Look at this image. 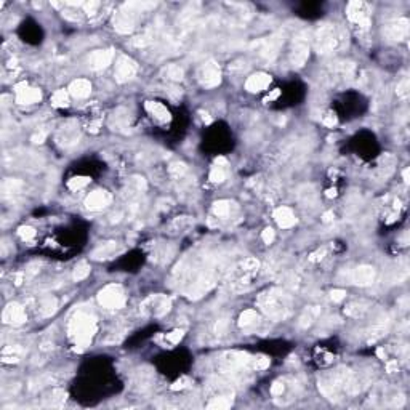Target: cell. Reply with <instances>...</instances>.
Masks as SVG:
<instances>
[{
  "label": "cell",
  "instance_id": "obj_1",
  "mask_svg": "<svg viewBox=\"0 0 410 410\" xmlns=\"http://www.w3.org/2000/svg\"><path fill=\"white\" fill-rule=\"evenodd\" d=\"M258 306L263 309V313L272 321H284L290 316L292 311V297L282 288L272 287L266 292L260 293L258 297Z\"/></svg>",
  "mask_w": 410,
  "mask_h": 410
},
{
  "label": "cell",
  "instance_id": "obj_2",
  "mask_svg": "<svg viewBox=\"0 0 410 410\" xmlns=\"http://www.w3.org/2000/svg\"><path fill=\"white\" fill-rule=\"evenodd\" d=\"M96 333V317L88 309L75 311L69 322V335L79 348H87Z\"/></svg>",
  "mask_w": 410,
  "mask_h": 410
},
{
  "label": "cell",
  "instance_id": "obj_3",
  "mask_svg": "<svg viewBox=\"0 0 410 410\" xmlns=\"http://www.w3.org/2000/svg\"><path fill=\"white\" fill-rule=\"evenodd\" d=\"M346 43L348 34L343 27L337 24H322L314 34V47L322 55L341 50Z\"/></svg>",
  "mask_w": 410,
  "mask_h": 410
},
{
  "label": "cell",
  "instance_id": "obj_4",
  "mask_svg": "<svg viewBox=\"0 0 410 410\" xmlns=\"http://www.w3.org/2000/svg\"><path fill=\"white\" fill-rule=\"evenodd\" d=\"M151 6L149 3H140V2H128L124 3L120 8L117 10V13H114L112 18V24L114 29L120 34H128L132 32L135 26H136V14L141 13L143 8H148Z\"/></svg>",
  "mask_w": 410,
  "mask_h": 410
},
{
  "label": "cell",
  "instance_id": "obj_5",
  "mask_svg": "<svg viewBox=\"0 0 410 410\" xmlns=\"http://www.w3.org/2000/svg\"><path fill=\"white\" fill-rule=\"evenodd\" d=\"M98 301L103 308L120 309L125 306V292L119 284H109L98 293Z\"/></svg>",
  "mask_w": 410,
  "mask_h": 410
},
{
  "label": "cell",
  "instance_id": "obj_6",
  "mask_svg": "<svg viewBox=\"0 0 410 410\" xmlns=\"http://www.w3.org/2000/svg\"><path fill=\"white\" fill-rule=\"evenodd\" d=\"M141 313L146 316H153V317H161L164 314H167L172 308V300L167 297V295H151L146 300L141 303Z\"/></svg>",
  "mask_w": 410,
  "mask_h": 410
},
{
  "label": "cell",
  "instance_id": "obj_7",
  "mask_svg": "<svg viewBox=\"0 0 410 410\" xmlns=\"http://www.w3.org/2000/svg\"><path fill=\"white\" fill-rule=\"evenodd\" d=\"M197 80L205 88H215L221 83V69L215 61L204 63L197 71Z\"/></svg>",
  "mask_w": 410,
  "mask_h": 410
},
{
  "label": "cell",
  "instance_id": "obj_8",
  "mask_svg": "<svg viewBox=\"0 0 410 410\" xmlns=\"http://www.w3.org/2000/svg\"><path fill=\"white\" fill-rule=\"evenodd\" d=\"M346 13H348V18L351 22L358 24L361 29H369V26H370V13H369L367 3H364V2H349Z\"/></svg>",
  "mask_w": 410,
  "mask_h": 410
},
{
  "label": "cell",
  "instance_id": "obj_9",
  "mask_svg": "<svg viewBox=\"0 0 410 410\" xmlns=\"http://www.w3.org/2000/svg\"><path fill=\"white\" fill-rule=\"evenodd\" d=\"M309 58V45L306 40V32H301L293 42V48L290 53V63L293 67H301Z\"/></svg>",
  "mask_w": 410,
  "mask_h": 410
},
{
  "label": "cell",
  "instance_id": "obj_10",
  "mask_svg": "<svg viewBox=\"0 0 410 410\" xmlns=\"http://www.w3.org/2000/svg\"><path fill=\"white\" fill-rule=\"evenodd\" d=\"M136 72H138V64H136L130 56L127 55L119 56L116 63V72H114L116 80L119 83H125L128 80H132L136 75Z\"/></svg>",
  "mask_w": 410,
  "mask_h": 410
},
{
  "label": "cell",
  "instance_id": "obj_11",
  "mask_svg": "<svg viewBox=\"0 0 410 410\" xmlns=\"http://www.w3.org/2000/svg\"><path fill=\"white\" fill-rule=\"evenodd\" d=\"M284 39L280 35H271L268 39H264L261 42H256L253 43V47L256 48L258 55H260L263 59H266V61H271V59H274L279 53V48L280 45H282Z\"/></svg>",
  "mask_w": 410,
  "mask_h": 410
},
{
  "label": "cell",
  "instance_id": "obj_12",
  "mask_svg": "<svg viewBox=\"0 0 410 410\" xmlns=\"http://www.w3.org/2000/svg\"><path fill=\"white\" fill-rule=\"evenodd\" d=\"M410 22L407 18H398L391 22H388L385 27V35L393 42H401L409 35Z\"/></svg>",
  "mask_w": 410,
  "mask_h": 410
},
{
  "label": "cell",
  "instance_id": "obj_13",
  "mask_svg": "<svg viewBox=\"0 0 410 410\" xmlns=\"http://www.w3.org/2000/svg\"><path fill=\"white\" fill-rule=\"evenodd\" d=\"M79 136H80V132H79V127L77 124L71 120V122L64 124L61 128H59V132L56 135V141L59 146H64V148H69L72 144H75L79 141Z\"/></svg>",
  "mask_w": 410,
  "mask_h": 410
},
{
  "label": "cell",
  "instance_id": "obj_14",
  "mask_svg": "<svg viewBox=\"0 0 410 410\" xmlns=\"http://www.w3.org/2000/svg\"><path fill=\"white\" fill-rule=\"evenodd\" d=\"M14 90H16V101L19 104H34V103H39L42 100L40 90L27 87L26 82L18 83V85L14 87Z\"/></svg>",
  "mask_w": 410,
  "mask_h": 410
},
{
  "label": "cell",
  "instance_id": "obj_15",
  "mask_svg": "<svg viewBox=\"0 0 410 410\" xmlns=\"http://www.w3.org/2000/svg\"><path fill=\"white\" fill-rule=\"evenodd\" d=\"M112 201V196L104 191V189H96V191L90 193L85 199V207L88 210H103L104 207H108Z\"/></svg>",
  "mask_w": 410,
  "mask_h": 410
},
{
  "label": "cell",
  "instance_id": "obj_16",
  "mask_svg": "<svg viewBox=\"0 0 410 410\" xmlns=\"http://www.w3.org/2000/svg\"><path fill=\"white\" fill-rule=\"evenodd\" d=\"M2 319L5 324H11V325H21L26 322V311L18 303H10L6 305L3 313H2Z\"/></svg>",
  "mask_w": 410,
  "mask_h": 410
},
{
  "label": "cell",
  "instance_id": "obj_17",
  "mask_svg": "<svg viewBox=\"0 0 410 410\" xmlns=\"http://www.w3.org/2000/svg\"><path fill=\"white\" fill-rule=\"evenodd\" d=\"M375 268L372 266H367V264H362V266H358L356 269H353L351 276V282L356 284V285H361V287H366V285H370L372 282L375 280Z\"/></svg>",
  "mask_w": 410,
  "mask_h": 410
},
{
  "label": "cell",
  "instance_id": "obj_18",
  "mask_svg": "<svg viewBox=\"0 0 410 410\" xmlns=\"http://www.w3.org/2000/svg\"><path fill=\"white\" fill-rule=\"evenodd\" d=\"M114 58V50L108 48V50H95L92 55L88 58V64L93 71H101L106 69Z\"/></svg>",
  "mask_w": 410,
  "mask_h": 410
},
{
  "label": "cell",
  "instance_id": "obj_19",
  "mask_svg": "<svg viewBox=\"0 0 410 410\" xmlns=\"http://www.w3.org/2000/svg\"><path fill=\"white\" fill-rule=\"evenodd\" d=\"M271 75L269 74H264V72H256L253 75H250L245 82V88L248 92L252 93H258V92H263V90H266L271 83Z\"/></svg>",
  "mask_w": 410,
  "mask_h": 410
},
{
  "label": "cell",
  "instance_id": "obj_20",
  "mask_svg": "<svg viewBox=\"0 0 410 410\" xmlns=\"http://www.w3.org/2000/svg\"><path fill=\"white\" fill-rule=\"evenodd\" d=\"M109 127L116 132H127V128L130 127V114L125 108H119L112 112L109 117Z\"/></svg>",
  "mask_w": 410,
  "mask_h": 410
},
{
  "label": "cell",
  "instance_id": "obj_21",
  "mask_svg": "<svg viewBox=\"0 0 410 410\" xmlns=\"http://www.w3.org/2000/svg\"><path fill=\"white\" fill-rule=\"evenodd\" d=\"M274 219L280 227H284V229H287V227H292L295 223H297V218H295L292 208L285 207V205H282V207H279V208L274 210Z\"/></svg>",
  "mask_w": 410,
  "mask_h": 410
},
{
  "label": "cell",
  "instance_id": "obj_22",
  "mask_svg": "<svg viewBox=\"0 0 410 410\" xmlns=\"http://www.w3.org/2000/svg\"><path fill=\"white\" fill-rule=\"evenodd\" d=\"M146 111L159 122H169L170 120V111L159 101H146Z\"/></svg>",
  "mask_w": 410,
  "mask_h": 410
},
{
  "label": "cell",
  "instance_id": "obj_23",
  "mask_svg": "<svg viewBox=\"0 0 410 410\" xmlns=\"http://www.w3.org/2000/svg\"><path fill=\"white\" fill-rule=\"evenodd\" d=\"M69 93L74 98H87L92 93V83L87 79H77L69 85Z\"/></svg>",
  "mask_w": 410,
  "mask_h": 410
},
{
  "label": "cell",
  "instance_id": "obj_24",
  "mask_svg": "<svg viewBox=\"0 0 410 410\" xmlns=\"http://www.w3.org/2000/svg\"><path fill=\"white\" fill-rule=\"evenodd\" d=\"M298 201L303 207H313L317 201V193L311 185H305L298 189Z\"/></svg>",
  "mask_w": 410,
  "mask_h": 410
},
{
  "label": "cell",
  "instance_id": "obj_25",
  "mask_svg": "<svg viewBox=\"0 0 410 410\" xmlns=\"http://www.w3.org/2000/svg\"><path fill=\"white\" fill-rule=\"evenodd\" d=\"M319 316H321V306H309L301 313V316L298 319V325L301 329H306L314 321H317Z\"/></svg>",
  "mask_w": 410,
  "mask_h": 410
},
{
  "label": "cell",
  "instance_id": "obj_26",
  "mask_svg": "<svg viewBox=\"0 0 410 410\" xmlns=\"http://www.w3.org/2000/svg\"><path fill=\"white\" fill-rule=\"evenodd\" d=\"M116 250H117V242H106V244L93 250L92 258L93 260H108V258H111L116 253Z\"/></svg>",
  "mask_w": 410,
  "mask_h": 410
},
{
  "label": "cell",
  "instance_id": "obj_27",
  "mask_svg": "<svg viewBox=\"0 0 410 410\" xmlns=\"http://www.w3.org/2000/svg\"><path fill=\"white\" fill-rule=\"evenodd\" d=\"M226 180V161L223 157H218L215 167L210 172V181L211 183H223Z\"/></svg>",
  "mask_w": 410,
  "mask_h": 410
},
{
  "label": "cell",
  "instance_id": "obj_28",
  "mask_svg": "<svg viewBox=\"0 0 410 410\" xmlns=\"http://www.w3.org/2000/svg\"><path fill=\"white\" fill-rule=\"evenodd\" d=\"M390 327V317L388 316H382L380 319H377V322H374L370 329V340L374 341L380 337H383V333L388 330Z\"/></svg>",
  "mask_w": 410,
  "mask_h": 410
},
{
  "label": "cell",
  "instance_id": "obj_29",
  "mask_svg": "<svg viewBox=\"0 0 410 410\" xmlns=\"http://www.w3.org/2000/svg\"><path fill=\"white\" fill-rule=\"evenodd\" d=\"M367 309H369V305H367L366 301H353V303H349V305L346 306L345 313L349 317L359 319V317H362L364 314L367 313Z\"/></svg>",
  "mask_w": 410,
  "mask_h": 410
},
{
  "label": "cell",
  "instance_id": "obj_30",
  "mask_svg": "<svg viewBox=\"0 0 410 410\" xmlns=\"http://www.w3.org/2000/svg\"><path fill=\"white\" fill-rule=\"evenodd\" d=\"M22 354H24V349H22L19 345H11V346H6L3 349L2 358H3V362L11 364V362H18Z\"/></svg>",
  "mask_w": 410,
  "mask_h": 410
},
{
  "label": "cell",
  "instance_id": "obj_31",
  "mask_svg": "<svg viewBox=\"0 0 410 410\" xmlns=\"http://www.w3.org/2000/svg\"><path fill=\"white\" fill-rule=\"evenodd\" d=\"M258 321H260V316H258L255 309H245L244 313L239 316V327H244V329L252 327Z\"/></svg>",
  "mask_w": 410,
  "mask_h": 410
},
{
  "label": "cell",
  "instance_id": "obj_32",
  "mask_svg": "<svg viewBox=\"0 0 410 410\" xmlns=\"http://www.w3.org/2000/svg\"><path fill=\"white\" fill-rule=\"evenodd\" d=\"M234 205L236 204H232L229 201H218L213 204V215L218 218H227L231 215Z\"/></svg>",
  "mask_w": 410,
  "mask_h": 410
},
{
  "label": "cell",
  "instance_id": "obj_33",
  "mask_svg": "<svg viewBox=\"0 0 410 410\" xmlns=\"http://www.w3.org/2000/svg\"><path fill=\"white\" fill-rule=\"evenodd\" d=\"M127 191L130 193V196H138L141 193L146 191V181L141 177H133L128 180L127 183Z\"/></svg>",
  "mask_w": 410,
  "mask_h": 410
},
{
  "label": "cell",
  "instance_id": "obj_34",
  "mask_svg": "<svg viewBox=\"0 0 410 410\" xmlns=\"http://www.w3.org/2000/svg\"><path fill=\"white\" fill-rule=\"evenodd\" d=\"M58 309V301L55 297H47L43 298L40 303V314L43 317H50L51 314H55Z\"/></svg>",
  "mask_w": 410,
  "mask_h": 410
},
{
  "label": "cell",
  "instance_id": "obj_35",
  "mask_svg": "<svg viewBox=\"0 0 410 410\" xmlns=\"http://www.w3.org/2000/svg\"><path fill=\"white\" fill-rule=\"evenodd\" d=\"M231 396H216L208 402V409L211 410H224L229 409L232 406V399H229Z\"/></svg>",
  "mask_w": 410,
  "mask_h": 410
},
{
  "label": "cell",
  "instance_id": "obj_36",
  "mask_svg": "<svg viewBox=\"0 0 410 410\" xmlns=\"http://www.w3.org/2000/svg\"><path fill=\"white\" fill-rule=\"evenodd\" d=\"M164 74L167 75V79L175 80V82L183 80V77H185V71H183V67L178 66V64H169V66L165 67Z\"/></svg>",
  "mask_w": 410,
  "mask_h": 410
},
{
  "label": "cell",
  "instance_id": "obj_37",
  "mask_svg": "<svg viewBox=\"0 0 410 410\" xmlns=\"http://www.w3.org/2000/svg\"><path fill=\"white\" fill-rule=\"evenodd\" d=\"M51 104L55 108H66L69 104V96H67L66 90H56L51 96Z\"/></svg>",
  "mask_w": 410,
  "mask_h": 410
},
{
  "label": "cell",
  "instance_id": "obj_38",
  "mask_svg": "<svg viewBox=\"0 0 410 410\" xmlns=\"http://www.w3.org/2000/svg\"><path fill=\"white\" fill-rule=\"evenodd\" d=\"M2 189H3V194L5 196H8V194H18L21 189H22V181H19V180H6L5 183H3V186H2Z\"/></svg>",
  "mask_w": 410,
  "mask_h": 410
},
{
  "label": "cell",
  "instance_id": "obj_39",
  "mask_svg": "<svg viewBox=\"0 0 410 410\" xmlns=\"http://www.w3.org/2000/svg\"><path fill=\"white\" fill-rule=\"evenodd\" d=\"M227 327H229L227 319H218V321L213 324V327H211V335L215 338H221L223 335H226Z\"/></svg>",
  "mask_w": 410,
  "mask_h": 410
},
{
  "label": "cell",
  "instance_id": "obj_40",
  "mask_svg": "<svg viewBox=\"0 0 410 410\" xmlns=\"http://www.w3.org/2000/svg\"><path fill=\"white\" fill-rule=\"evenodd\" d=\"M172 255H173V248L164 245L161 248H157V252L154 253V261L156 263H165V261L170 260Z\"/></svg>",
  "mask_w": 410,
  "mask_h": 410
},
{
  "label": "cell",
  "instance_id": "obj_41",
  "mask_svg": "<svg viewBox=\"0 0 410 410\" xmlns=\"http://www.w3.org/2000/svg\"><path fill=\"white\" fill-rule=\"evenodd\" d=\"M186 172H188V167H186V164H183V162H173V164H170V167H169V173L172 175L173 178H177V180L183 178Z\"/></svg>",
  "mask_w": 410,
  "mask_h": 410
},
{
  "label": "cell",
  "instance_id": "obj_42",
  "mask_svg": "<svg viewBox=\"0 0 410 410\" xmlns=\"http://www.w3.org/2000/svg\"><path fill=\"white\" fill-rule=\"evenodd\" d=\"M88 183H90V178L88 177H74V178L69 180L67 186H69L71 191H79V189L85 188Z\"/></svg>",
  "mask_w": 410,
  "mask_h": 410
},
{
  "label": "cell",
  "instance_id": "obj_43",
  "mask_svg": "<svg viewBox=\"0 0 410 410\" xmlns=\"http://www.w3.org/2000/svg\"><path fill=\"white\" fill-rule=\"evenodd\" d=\"M88 274H90V266H88V264L87 263H79L77 266L74 268L72 277H74V280H83Z\"/></svg>",
  "mask_w": 410,
  "mask_h": 410
},
{
  "label": "cell",
  "instance_id": "obj_44",
  "mask_svg": "<svg viewBox=\"0 0 410 410\" xmlns=\"http://www.w3.org/2000/svg\"><path fill=\"white\" fill-rule=\"evenodd\" d=\"M250 367L253 370H264L269 367V359L264 358V356H255V358H252V362H250Z\"/></svg>",
  "mask_w": 410,
  "mask_h": 410
},
{
  "label": "cell",
  "instance_id": "obj_45",
  "mask_svg": "<svg viewBox=\"0 0 410 410\" xmlns=\"http://www.w3.org/2000/svg\"><path fill=\"white\" fill-rule=\"evenodd\" d=\"M18 234H19V237L22 240H31L35 236V229H34V227H31V226H21L19 229H18Z\"/></svg>",
  "mask_w": 410,
  "mask_h": 410
},
{
  "label": "cell",
  "instance_id": "obj_46",
  "mask_svg": "<svg viewBox=\"0 0 410 410\" xmlns=\"http://www.w3.org/2000/svg\"><path fill=\"white\" fill-rule=\"evenodd\" d=\"M183 335H185V332H183V330H180V329H177V330L170 332L169 335L165 337V341H167V343H170V345H177V343H180V341H181Z\"/></svg>",
  "mask_w": 410,
  "mask_h": 410
},
{
  "label": "cell",
  "instance_id": "obj_47",
  "mask_svg": "<svg viewBox=\"0 0 410 410\" xmlns=\"http://www.w3.org/2000/svg\"><path fill=\"white\" fill-rule=\"evenodd\" d=\"M409 88H410L409 79H402V80L398 83V96H401V98H407V95H409Z\"/></svg>",
  "mask_w": 410,
  "mask_h": 410
},
{
  "label": "cell",
  "instance_id": "obj_48",
  "mask_svg": "<svg viewBox=\"0 0 410 410\" xmlns=\"http://www.w3.org/2000/svg\"><path fill=\"white\" fill-rule=\"evenodd\" d=\"M322 124L325 127H329V128H333L337 125V116H335V112H327L325 116L322 117Z\"/></svg>",
  "mask_w": 410,
  "mask_h": 410
},
{
  "label": "cell",
  "instance_id": "obj_49",
  "mask_svg": "<svg viewBox=\"0 0 410 410\" xmlns=\"http://www.w3.org/2000/svg\"><path fill=\"white\" fill-rule=\"evenodd\" d=\"M284 390H285V385H284V382H274V383H272V386H271V394H272V396H274V398H277V396H282Z\"/></svg>",
  "mask_w": 410,
  "mask_h": 410
},
{
  "label": "cell",
  "instance_id": "obj_50",
  "mask_svg": "<svg viewBox=\"0 0 410 410\" xmlns=\"http://www.w3.org/2000/svg\"><path fill=\"white\" fill-rule=\"evenodd\" d=\"M330 298L335 303H340V301H343L346 298V292L341 290V288H335V290L330 292Z\"/></svg>",
  "mask_w": 410,
  "mask_h": 410
},
{
  "label": "cell",
  "instance_id": "obj_51",
  "mask_svg": "<svg viewBox=\"0 0 410 410\" xmlns=\"http://www.w3.org/2000/svg\"><path fill=\"white\" fill-rule=\"evenodd\" d=\"M261 239L264 244H272V240H274V231L271 229V227H266V229H263L261 232Z\"/></svg>",
  "mask_w": 410,
  "mask_h": 410
},
{
  "label": "cell",
  "instance_id": "obj_52",
  "mask_svg": "<svg viewBox=\"0 0 410 410\" xmlns=\"http://www.w3.org/2000/svg\"><path fill=\"white\" fill-rule=\"evenodd\" d=\"M188 385H189V378H188V377H181V378L178 380V382H175V383L172 385V390H173V391L185 390Z\"/></svg>",
  "mask_w": 410,
  "mask_h": 410
},
{
  "label": "cell",
  "instance_id": "obj_53",
  "mask_svg": "<svg viewBox=\"0 0 410 410\" xmlns=\"http://www.w3.org/2000/svg\"><path fill=\"white\" fill-rule=\"evenodd\" d=\"M83 10H85L87 14H95L96 10L100 8V2H87V3H83Z\"/></svg>",
  "mask_w": 410,
  "mask_h": 410
},
{
  "label": "cell",
  "instance_id": "obj_54",
  "mask_svg": "<svg viewBox=\"0 0 410 410\" xmlns=\"http://www.w3.org/2000/svg\"><path fill=\"white\" fill-rule=\"evenodd\" d=\"M324 256H325V248H319L317 252H314V253H311V255H309V261H313V263L321 261Z\"/></svg>",
  "mask_w": 410,
  "mask_h": 410
},
{
  "label": "cell",
  "instance_id": "obj_55",
  "mask_svg": "<svg viewBox=\"0 0 410 410\" xmlns=\"http://www.w3.org/2000/svg\"><path fill=\"white\" fill-rule=\"evenodd\" d=\"M399 366H398V361H391L386 364V372H390V374H394V372H398Z\"/></svg>",
  "mask_w": 410,
  "mask_h": 410
},
{
  "label": "cell",
  "instance_id": "obj_56",
  "mask_svg": "<svg viewBox=\"0 0 410 410\" xmlns=\"http://www.w3.org/2000/svg\"><path fill=\"white\" fill-rule=\"evenodd\" d=\"M45 138H47V133H45V132H39V133L32 135V141L34 143H43Z\"/></svg>",
  "mask_w": 410,
  "mask_h": 410
},
{
  "label": "cell",
  "instance_id": "obj_57",
  "mask_svg": "<svg viewBox=\"0 0 410 410\" xmlns=\"http://www.w3.org/2000/svg\"><path fill=\"white\" fill-rule=\"evenodd\" d=\"M332 219H333V213H332V211H325V213L322 215V221L324 223H330Z\"/></svg>",
  "mask_w": 410,
  "mask_h": 410
},
{
  "label": "cell",
  "instance_id": "obj_58",
  "mask_svg": "<svg viewBox=\"0 0 410 410\" xmlns=\"http://www.w3.org/2000/svg\"><path fill=\"white\" fill-rule=\"evenodd\" d=\"M279 95H280V92H279V90H274V92H272V93H271V95H269V96L266 98V101H272V100H276V98H277Z\"/></svg>",
  "mask_w": 410,
  "mask_h": 410
},
{
  "label": "cell",
  "instance_id": "obj_59",
  "mask_svg": "<svg viewBox=\"0 0 410 410\" xmlns=\"http://www.w3.org/2000/svg\"><path fill=\"white\" fill-rule=\"evenodd\" d=\"M402 177H404V181H406V183H409V169L404 170V173H402Z\"/></svg>",
  "mask_w": 410,
  "mask_h": 410
}]
</instances>
